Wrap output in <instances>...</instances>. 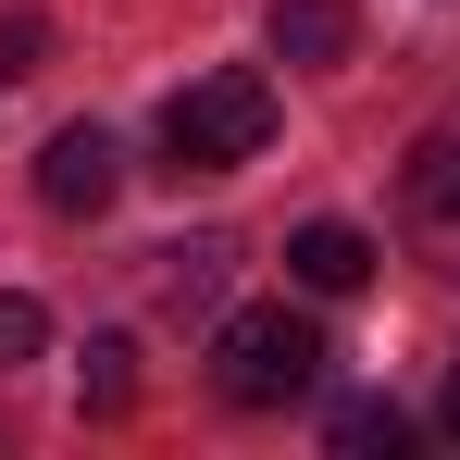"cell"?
<instances>
[{"mask_svg":"<svg viewBox=\"0 0 460 460\" xmlns=\"http://www.w3.org/2000/svg\"><path fill=\"white\" fill-rule=\"evenodd\" d=\"M323 323L287 299H261V311H225V336H212V398L225 411H299L311 385H323Z\"/></svg>","mask_w":460,"mask_h":460,"instance_id":"obj_1","label":"cell"},{"mask_svg":"<svg viewBox=\"0 0 460 460\" xmlns=\"http://www.w3.org/2000/svg\"><path fill=\"white\" fill-rule=\"evenodd\" d=\"M323 436H336V460H398L411 448V411H398V398H336Z\"/></svg>","mask_w":460,"mask_h":460,"instance_id":"obj_8","label":"cell"},{"mask_svg":"<svg viewBox=\"0 0 460 460\" xmlns=\"http://www.w3.org/2000/svg\"><path fill=\"white\" fill-rule=\"evenodd\" d=\"M225 274H236V236H187V249H162V299H174V311H212Z\"/></svg>","mask_w":460,"mask_h":460,"instance_id":"obj_7","label":"cell"},{"mask_svg":"<svg viewBox=\"0 0 460 460\" xmlns=\"http://www.w3.org/2000/svg\"><path fill=\"white\" fill-rule=\"evenodd\" d=\"M50 63V13H0V87H25Z\"/></svg>","mask_w":460,"mask_h":460,"instance_id":"obj_10","label":"cell"},{"mask_svg":"<svg viewBox=\"0 0 460 460\" xmlns=\"http://www.w3.org/2000/svg\"><path fill=\"white\" fill-rule=\"evenodd\" d=\"M38 349H50V311H38V299H13V287H0V361H38Z\"/></svg>","mask_w":460,"mask_h":460,"instance_id":"obj_11","label":"cell"},{"mask_svg":"<svg viewBox=\"0 0 460 460\" xmlns=\"http://www.w3.org/2000/svg\"><path fill=\"white\" fill-rule=\"evenodd\" d=\"M274 63H349V38H361V13L349 0H274Z\"/></svg>","mask_w":460,"mask_h":460,"instance_id":"obj_6","label":"cell"},{"mask_svg":"<svg viewBox=\"0 0 460 460\" xmlns=\"http://www.w3.org/2000/svg\"><path fill=\"white\" fill-rule=\"evenodd\" d=\"M87 411H100V423H112V411H137V349H125V336H87Z\"/></svg>","mask_w":460,"mask_h":460,"instance_id":"obj_9","label":"cell"},{"mask_svg":"<svg viewBox=\"0 0 460 460\" xmlns=\"http://www.w3.org/2000/svg\"><path fill=\"white\" fill-rule=\"evenodd\" d=\"M112 187H125L112 125H63V137L38 150V199H50V212H112Z\"/></svg>","mask_w":460,"mask_h":460,"instance_id":"obj_4","label":"cell"},{"mask_svg":"<svg viewBox=\"0 0 460 460\" xmlns=\"http://www.w3.org/2000/svg\"><path fill=\"white\" fill-rule=\"evenodd\" d=\"M436 423H448V448H460V361H448V385H436Z\"/></svg>","mask_w":460,"mask_h":460,"instance_id":"obj_12","label":"cell"},{"mask_svg":"<svg viewBox=\"0 0 460 460\" xmlns=\"http://www.w3.org/2000/svg\"><path fill=\"white\" fill-rule=\"evenodd\" d=\"M398 212H411V236H423V261L460 274V100L411 137V162H398Z\"/></svg>","mask_w":460,"mask_h":460,"instance_id":"obj_3","label":"cell"},{"mask_svg":"<svg viewBox=\"0 0 460 460\" xmlns=\"http://www.w3.org/2000/svg\"><path fill=\"white\" fill-rule=\"evenodd\" d=\"M287 274H299L311 299H361V287H374V236L323 212V225H299V236H287Z\"/></svg>","mask_w":460,"mask_h":460,"instance_id":"obj_5","label":"cell"},{"mask_svg":"<svg viewBox=\"0 0 460 460\" xmlns=\"http://www.w3.org/2000/svg\"><path fill=\"white\" fill-rule=\"evenodd\" d=\"M261 137H274V75H249V63L187 75L162 100V174H236V162H261Z\"/></svg>","mask_w":460,"mask_h":460,"instance_id":"obj_2","label":"cell"}]
</instances>
